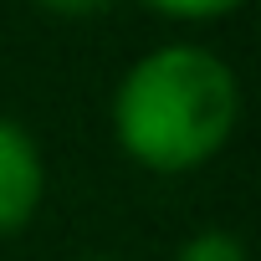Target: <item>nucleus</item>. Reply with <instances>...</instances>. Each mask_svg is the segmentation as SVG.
<instances>
[{"mask_svg":"<svg viewBox=\"0 0 261 261\" xmlns=\"http://www.w3.org/2000/svg\"><path fill=\"white\" fill-rule=\"evenodd\" d=\"M241 123V82L230 62L200 41H164L144 51L113 87L118 149L154 169L190 174L210 164Z\"/></svg>","mask_w":261,"mask_h":261,"instance_id":"obj_1","label":"nucleus"},{"mask_svg":"<svg viewBox=\"0 0 261 261\" xmlns=\"http://www.w3.org/2000/svg\"><path fill=\"white\" fill-rule=\"evenodd\" d=\"M46 195V159L41 144L31 139V128L16 118H0V241L21 236Z\"/></svg>","mask_w":261,"mask_h":261,"instance_id":"obj_2","label":"nucleus"},{"mask_svg":"<svg viewBox=\"0 0 261 261\" xmlns=\"http://www.w3.org/2000/svg\"><path fill=\"white\" fill-rule=\"evenodd\" d=\"M169 261H251V256H246V241H241L236 230L205 225V230H195Z\"/></svg>","mask_w":261,"mask_h":261,"instance_id":"obj_3","label":"nucleus"},{"mask_svg":"<svg viewBox=\"0 0 261 261\" xmlns=\"http://www.w3.org/2000/svg\"><path fill=\"white\" fill-rule=\"evenodd\" d=\"M144 6L159 16H174V21H215V16L241 11L246 0H144Z\"/></svg>","mask_w":261,"mask_h":261,"instance_id":"obj_4","label":"nucleus"},{"mask_svg":"<svg viewBox=\"0 0 261 261\" xmlns=\"http://www.w3.org/2000/svg\"><path fill=\"white\" fill-rule=\"evenodd\" d=\"M36 6H41L46 16H67V21H82V16H97V11H108L113 0H36Z\"/></svg>","mask_w":261,"mask_h":261,"instance_id":"obj_5","label":"nucleus"},{"mask_svg":"<svg viewBox=\"0 0 261 261\" xmlns=\"http://www.w3.org/2000/svg\"><path fill=\"white\" fill-rule=\"evenodd\" d=\"M77 261H113V256H77Z\"/></svg>","mask_w":261,"mask_h":261,"instance_id":"obj_6","label":"nucleus"}]
</instances>
